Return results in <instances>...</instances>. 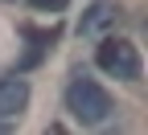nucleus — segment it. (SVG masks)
<instances>
[{
	"mask_svg": "<svg viewBox=\"0 0 148 135\" xmlns=\"http://www.w3.org/2000/svg\"><path fill=\"white\" fill-rule=\"evenodd\" d=\"M29 4H33L37 12H62V8L70 4V0H29Z\"/></svg>",
	"mask_w": 148,
	"mask_h": 135,
	"instance_id": "5",
	"label": "nucleus"
},
{
	"mask_svg": "<svg viewBox=\"0 0 148 135\" xmlns=\"http://www.w3.org/2000/svg\"><path fill=\"white\" fill-rule=\"evenodd\" d=\"M111 16H115V0H95V4L86 8V16L78 21V33H99Z\"/></svg>",
	"mask_w": 148,
	"mask_h": 135,
	"instance_id": "4",
	"label": "nucleus"
},
{
	"mask_svg": "<svg viewBox=\"0 0 148 135\" xmlns=\"http://www.w3.org/2000/svg\"><path fill=\"white\" fill-rule=\"evenodd\" d=\"M95 66H99L103 74H111V78H119V82H140V74H144L140 49H136L132 41H123V37H107V41H99Z\"/></svg>",
	"mask_w": 148,
	"mask_h": 135,
	"instance_id": "2",
	"label": "nucleus"
},
{
	"mask_svg": "<svg viewBox=\"0 0 148 135\" xmlns=\"http://www.w3.org/2000/svg\"><path fill=\"white\" fill-rule=\"evenodd\" d=\"M66 111L78 119L82 127H99L111 119V94L95 82V78H86V74H78L70 86H66Z\"/></svg>",
	"mask_w": 148,
	"mask_h": 135,
	"instance_id": "1",
	"label": "nucleus"
},
{
	"mask_svg": "<svg viewBox=\"0 0 148 135\" xmlns=\"http://www.w3.org/2000/svg\"><path fill=\"white\" fill-rule=\"evenodd\" d=\"M29 107V82L25 78H4L0 82V119H16V115H21Z\"/></svg>",
	"mask_w": 148,
	"mask_h": 135,
	"instance_id": "3",
	"label": "nucleus"
}]
</instances>
